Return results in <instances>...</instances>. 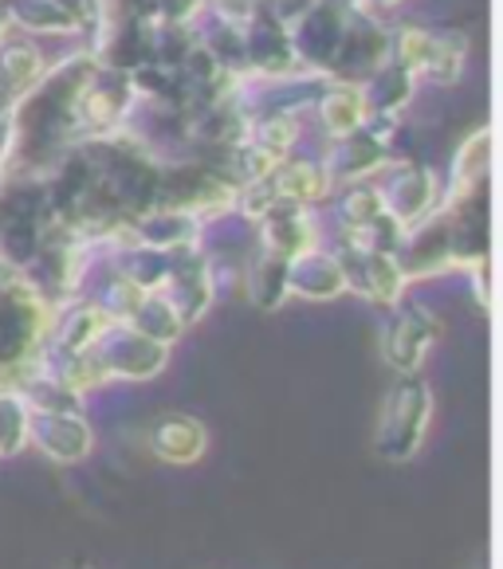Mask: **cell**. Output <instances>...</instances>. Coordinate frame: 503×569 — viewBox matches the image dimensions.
I'll return each mask as SVG.
<instances>
[{"label":"cell","mask_w":503,"mask_h":569,"mask_svg":"<svg viewBox=\"0 0 503 569\" xmlns=\"http://www.w3.org/2000/svg\"><path fill=\"white\" fill-rule=\"evenodd\" d=\"M51 310L36 283L9 260H0V389H20L36 377Z\"/></svg>","instance_id":"6da1fadb"},{"label":"cell","mask_w":503,"mask_h":569,"mask_svg":"<svg viewBox=\"0 0 503 569\" xmlns=\"http://www.w3.org/2000/svg\"><path fill=\"white\" fill-rule=\"evenodd\" d=\"M428 420H433V389L417 373H402L377 417L374 452L386 463H410L425 445Z\"/></svg>","instance_id":"7a4b0ae2"},{"label":"cell","mask_w":503,"mask_h":569,"mask_svg":"<svg viewBox=\"0 0 503 569\" xmlns=\"http://www.w3.org/2000/svg\"><path fill=\"white\" fill-rule=\"evenodd\" d=\"M87 358L102 373V381H150L166 369L169 346L142 335L130 322H107L102 335L87 346Z\"/></svg>","instance_id":"3957f363"},{"label":"cell","mask_w":503,"mask_h":569,"mask_svg":"<svg viewBox=\"0 0 503 569\" xmlns=\"http://www.w3.org/2000/svg\"><path fill=\"white\" fill-rule=\"evenodd\" d=\"M464 56H469L464 36H436L421 28H405L397 36V68H405L410 76H425L428 83H456L464 71Z\"/></svg>","instance_id":"277c9868"},{"label":"cell","mask_w":503,"mask_h":569,"mask_svg":"<svg viewBox=\"0 0 503 569\" xmlns=\"http://www.w3.org/2000/svg\"><path fill=\"white\" fill-rule=\"evenodd\" d=\"M28 445L56 463H83L95 452V432L79 409H32L28 405Z\"/></svg>","instance_id":"5b68a950"},{"label":"cell","mask_w":503,"mask_h":569,"mask_svg":"<svg viewBox=\"0 0 503 569\" xmlns=\"http://www.w3.org/2000/svg\"><path fill=\"white\" fill-rule=\"evenodd\" d=\"M436 338H441V319H436L433 310L421 307V302L397 307L389 315L386 330H382V358L397 373H417Z\"/></svg>","instance_id":"8992f818"},{"label":"cell","mask_w":503,"mask_h":569,"mask_svg":"<svg viewBox=\"0 0 503 569\" xmlns=\"http://www.w3.org/2000/svg\"><path fill=\"white\" fill-rule=\"evenodd\" d=\"M377 197L386 204L389 220L402 232H410L413 224H421L436 209V181L425 166H397L389 181L377 189Z\"/></svg>","instance_id":"52a82bcc"},{"label":"cell","mask_w":503,"mask_h":569,"mask_svg":"<svg viewBox=\"0 0 503 569\" xmlns=\"http://www.w3.org/2000/svg\"><path fill=\"white\" fill-rule=\"evenodd\" d=\"M287 291L303 295V299H315V302H327L335 295L346 291V276H343V263L338 256L331 251H299L287 260Z\"/></svg>","instance_id":"ba28073f"},{"label":"cell","mask_w":503,"mask_h":569,"mask_svg":"<svg viewBox=\"0 0 503 569\" xmlns=\"http://www.w3.org/2000/svg\"><path fill=\"white\" fill-rule=\"evenodd\" d=\"M154 456L161 463H174V468H189L205 456L209 448V432L197 417H185V412H169L154 425Z\"/></svg>","instance_id":"9c48e42d"},{"label":"cell","mask_w":503,"mask_h":569,"mask_svg":"<svg viewBox=\"0 0 503 569\" xmlns=\"http://www.w3.org/2000/svg\"><path fill=\"white\" fill-rule=\"evenodd\" d=\"M135 236L146 248H161V251L189 248L197 240V217L185 209H158L135 228Z\"/></svg>","instance_id":"30bf717a"},{"label":"cell","mask_w":503,"mask_h":569,"mask_svg":"<svg viewBox=\"0 0 503 569\" xmlns=\"http://www.w3.org/2000/svg\"><path fill=\"white\" fill-rule=\"evenodd\" d=\"M327 181L331 173L319 166H310V161H279L272 169V184H276V193L284 201H295V204H307V201H319L327 193Z\"/></svg>","instance_id":"8fae6325"},{"label":"cell","mask_w":503,"mask_h":569,"mask_svg":"<svg viewBox=\"0 0 503 569\" xmlns=\"http://www.w3.org/2000/svg\"><path fill=\"white\" fill-rule=\"evenodd\" d=\"M487 158H492V134H487V130H476V134L461 146V153H456L453 184H448V197H453V201H464V197H472L480 184H484Z\"/></svg>","instance_id":"7c38bea8"},{"label":"cell","mask_w":503,"mask_h":569,"mask_svg":"<svg viewBox=\"0 0 503 569\" xmlns=\"http://www.w3.org/2000/svg\"><path fill=\"white\" fill-rule=\"evenodd\" d=\"M319 118H323V126H327L331 134L346 138L369 118V102H366V94H362L358 87H335V91H327V99H323Z\"/></svg>","instance_id":"4fadbf2b"},{"label":"cell","mask_w":503,"mask_h":569,"mask_svg":"<svg viewBox=\"0 0 503 569\" xmlns=\"http://www.w3.org/2000/svg\"><path fill=\"white\" fill-rule=\"evenodd\" d=\"M287 295H292L287 291V256L264 251V260L256 263L248 276V299L260 310H276Z\"/></svg>","instance_id":"5bb4252c"},{"label":"cell","mask_w":503,"mask_h":569,"mask_svg":"<svg viewBox=\"0 0 503 569\" xmlns=\"http://www.w3.org/2000/svg\"><path fill=\"white\" fill-rule=\"evenodd\" d=\"M382 142H377V134H362V130H354V134L343 138V146H338L335 153H331V173L338 177H362L369 173V169L382 166Z\"/></svg>","instance_id":"9a60e30c"},{"label":"cell","mask_w":503,"mask_h":569,"mask_svg":"<svg viewBox=\"0 0 503 569\" xmlns=\"http://www.w3.org/2000/svg\"><path fill=\"white\" fill-rule=\"evenodd\" d=\"M126 322H130L135 330H142V335H150V338H158V342H166V346H174L177 338L185 335L181 315H177V310L169 307V302L161 299V295H146V299L138 302V310Z\"/></svg>","instance_id":"2e32d148"},{"label":"cell","mask_w":503,"mask_h":569,"mask_svg":"<svg viewBox=\"0 0 503 569\" xmlns=\"http://www.w3.org/2000/svg\"><path fill=\"white\" fill-rule=\"evenodd\" d=\"M9 17L32 32H76L79 28V20L59 0H12Z\"/></svg>","instance_id":"e0dca14e"},{"label":"cell","mask_w":503,"mask_h":569,"mask_svg":"<svg viewBox=\"0 0 503 569\" xmlns=\"http://www.w3.org/2000/svg\"><path fill=\"white\" fill-rule=\"evenodd\" d=\"M28 448V401L12 389H0V460Z\"/></svg>","instance_id":"ac0fdd59"},{"label":"cell","mask_w":503,"mask_h":569,"mask_svg":"<svg viewBox=\"0 0 503 569\" xmlns=\"http://www.w3.org/2000/svg\"><path fill=\"white\" fill-rule=\"evenodd\" d=\"M0 71H4V79H9L17 91H28V87L40 79V56H36V48H28V43H12V48L0 51Z\"/></svg>","instance_id":"d6986e66"},{"label":"cell","mask_w":503,"mask_h":569,"mask_svg":"<svg viewBox=\"0 0 503 569\" xmlns=\"http://www.w3.org/2000/svg\"><path fill=\"white\" fill-rule=\"evenodd\" d=\"M68 569H95V566H87V561H71Z\"/></svg>","instance_id":"ffe728a7"},{"label":"cell","mask_w":503,"mask_h":569,"mask_svg":"<svg viewBox=\"0 0 503 569\" xmlns=\"http://www.w3.org/2000/svg\"><path fill=\"white\" fill-rule=\"evenodd\" d=\"M0 32H4V12H0Z\"/></svg>","instance_id":"44dd1931"}]
</instances>
